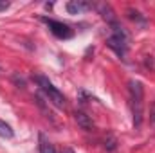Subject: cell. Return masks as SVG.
<instances>
[{
  "label": "cell",
  "mask_w": 155,
  "mask_h": 153,
  "mask_svg": "<svg viewBox=\"0 0 155 153\" xmlns=\"http://www.w3.org/2000/svg\"><path fill=\"white\" fill-rule=\"evenodd\" d=\"M150 124L155 126V101L152 103V106H150Z\"/></svg>",
  "instance_id": "8fae6325"
},
{
  "label": "cell",
  "mask_w": 155,
  "mask_h": 153,
  "mask_svg": "<svg viewBox=\"0 0 155 153\" xmlns=\"http://www.w3.org/2000/svg\"><path fill=\"white\" fill-rule=\"evenodd\" d=\"M105 148H107L108 151H112V150H116V139H114V137H110L108 141H105Z\"/></svg>",
  "instance_id": "30bf717a"
},
{
  "label": "cell",
  "mask_w": 155,
  "mask_h": 153,
  "mask_svg": "<svg viewBox=\"0 0 155 153\" xmlns=\"http://www.w3.org/2000/svg\"><path fill=\"white\" fill-rule=\"evenodd\" d=\"M40 153H56L54 144L45 139V135H40Z\"/></svg>",
  "instance_id": "52a82bcc"
},
{
  "label": "cell",
  "mask_w": 155,
  "mask_h": 153,
  "mask_svg": "<svg viewBox=\"0 0 155 153\" xmlns=\"http://www.w3.org/2000/svg\"><path fill=\"white\" fill-rule=\"evenodd\" d=\"M13 135H15V133H13L11 126L0 119V137H4V139H13Z\"/></svg>",
  "instance_id": "ba28073f"
},
{
  "label": "cell",
  "mask_w": 155,
  "mask_h": 153,
  "mask_svg": "<svg viewBox=\"0 0 155 153\" xmlns=\"http://www.w3.org/2000/svg\"><path fill=\"white\" fill-rule=\"evenodd\" d=\"M88 7H90V4H87V2H83V0H72V2L67 4V11H69L71 15H79V13L87 11Z\"/></svg>",
  "instance_id": "5b68a950"
},
{
  "label": "cell",
  "mask_w": 155,
  "mask_h": 153,
  "mask_svg": "<svg viewBox=\"0 0 155 153\" xmlns=\"http://www.w3.org/2000/svg\"><path fill=\"white\" fill-rule=\"evenodd\" d=\"M128 90H130V106H132V114H134V124H135V128H139L143 122V99H144L143 83L132 79L128 83Z\"/></svg>",
  "instance_id": "6da1fadb"
},
{
  "label": "cell",
  "mask_w": 155,
  "mask_h": 153,
  "mask_svg": "<svg viewBox=\"0 0 155 153\" xmlns=\"http://www.w3.org/2000/svg\"><path fill=\"white\" fill-rule=\"evenodd\" d=\"M43 22L49 25V29L52 31L54 36H58V38H71V36H72V31H71L69 25H65V24H61V22L49 20V18H43Z\"/></svg>",
  "instance_id": "3957f363"
},
{
  "label": "cell",
  "mask_w": 155,
  "mask_h": 153,
  "mask_svg": "<svg viewBox=\"0 0 155 153\" xmlns=\"http://www.w3.org/2000/svg\"><path fill=\"white\" fill-rule=\"evenodd\" d=\"M9 7V2H5V0H0V11H5Z\"/></svg>",
  "instance_id": "7c38bea8"
},
{
  "label": "cell",
  "mask_w": 155,
  "mask_h": 153,
  "mask_svg": "<svg viewBox=\"0 0 155 153\" xmlns=\"http://www.w3.org/2000/svg\"><path fill=\"white\" fill-rule=\"evenodd\" d=\"M107 43H108V47L112 50H116L119 56L126 54V34H112Z\"/></svg>",
  "instance_id": "277c9868"
},
{
  "label": "cell",
  "mask_w": 155,
  "mask_h": 153,
  "mask_svg": "<svg viewBox=\"0 0 155 153\" xmlns=\"http://www.w3.org/2000/svg\"><path fill=\"white\" fill-rule=\"evenodd\" d=\"M36 83H38V86L41 88V92L49 97V101H51L52 105H56L58 108H63V106H65V97H63V94H61L47 77L36 76Z\"/></svg>",
  "instance_id": "7a4b0ae2"
},
{
  "label": "cell",
  "mask_w": 155,
  "mask_h": 153,
  "mask_svg": "<svg viewBox=\"0 0 155 153\" xmlns=\"http://www.w3.org/2000/svg\"><path fill=\"white\" fill-rule=\"evenodd\" d=\"M74 117H76V122L81 126V128H83V130H92L94 122H92V119L85 114V112H76V114H74Z\"/></svg>",
  "instance_id": "8992f818"
},
{
  "label": "cell",
  "mask_w": 155,
  "mask_h": 153,
  "mask_svg": "<svg viewBox=\"0 0 155 153\" xmlns=\"http://www.w3.org/2000/svg\"><path fill=\"white\" fill-rule=\"evenodd\" d=\"M99 9H101L103 18H108V22H112V24H114V11L110 9V5H105V4H103Z\"/></svg>",
  "instance_id": "9c48e42d"
}]
</instances>
